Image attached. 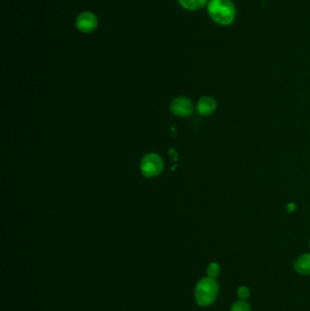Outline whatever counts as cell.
Listing matches in <instances>:
<instances>
[{
    "instance_id": "obj_1",
    "label": "cell",
    "mask_w": 310,
    "mask_h": 311,
    "mask_svg": "<svg viewBox=\"0 0 310 311\" xmlns=\"http://www.w3.org/2000/svg\"><path fill=\"white\" fill-rule=\"evenodd\" d=\"M208 11L213 21L221 26L232 24L236 18V7L231 0H210Z\"/></svg>"
},
{
    "instance_id": "obj_2",
    "label": "cell",
    "mask_w": 310,
    "mask_h": 311,
    "mask_svg": "<svg viewBox=\"0 0 310 311\" xmlns=\"http://www.w3.org/2000/svg\"><path fill=\"white\" fill-rule=\"evenodd\" d=\"M219 294V284L215 279L209 277L204 278L196 287L195 298L199 306L207 307L211 305L216 301Z\"/></svg>"
},
{
    "instance_id": "obj_3",
    "label": "cell",
    "mask_w": 310,
    "mask_h": 311,
    "mask_svg": "<svg viewBox=\"0 0 310 311\" xmlns=\"http://www.w3.org/2000/svg\"><path fill=\"white\" fill-rule=\"evenodd\" d=\"M140 167L146 178H154L162 172L164 163L162 158L158 154H148L143 158Z\"/></svg>"
},
{
    "instance_id": "obj_4",
    "label": "cell",
    "mask_w": 310,
    "mask_h": 311,
    "mask_svg": "<svg viewBox=\"0 0 310 311\" xmlns=\"http://www.w3.org/2000/svg\"><path fill=\"white\" fill-rule=\"evenodd\" d=\"M98 26V19L97 15L90 11H84L77 15L76 19V26L78 30L89 34L97 29Z\"/></svg>"
},
{
    "instance_id": "obj_5",
    "label": "cell",
    "mask_w": 310,
    "mask_h": 311,
    "mask_svg": "<svg viewBox=\"0 0 310 311\" xmlns=\"http://www.w3.org/2000/svg\"><path fill=\"white\" fill-rule=\"evenodd\" d=\"M170 109L173 114L178 117H188L193 112V105L187 97H180L174 99Z\"/></svg>"
},
{
    "instance_id": "obj_6",
    "label": "cell",
    "mask_w": 310,
    "mask_h": 311,
    "mask_svg": "<svg viewBox=\"0 0 310 311\" xmlns=\"http://www.w3.org/2000/svg\"><path fill=\"white\" fill-rule=\"evenodd\" d=\"M197 108L200 115L202 116H209L213 114L217 108V102L211 97H201L198 102Z\"/></svg>"
},
{
    "instance_id": "obj_7",
    "label": "cell",
    "mask_w": 310,
    "mask_h": 311,
    "mask_svg": "<svg viewBox=\"0 0 310 311\" xmlns=\"http://www.w3.org/2000/svg\"><path fill=\"white\" fill-rule=\"evenodd\" d=\"M294 269L300 275H310V253L299 257L294 263Z\"/></svg>"
},
{
    "instance_id": "obj_8",
    "label": "cell",
    "mask_w": 310,
    "mask_h": 311,
    "mask_svg": "<svg viewBox=\"0 0 310 311\" xmlns=\"http://www.w3.org/2000/svg\"><path fill=\"white\" fill-rule=\"evenodd\" d=\"M180 5L188 10H198L208 3V0H178Z\"/></svg>"
},
{
    "instance_id": "obj_9",
    "label": "cell",
    "mask_w": 310,
    "mask_h": 311,
    "mask_svg": "<svg viewBox=\"0 0 310 311\" xmlns=\"http://www.w3.org/2000/svg\"><path fill=\"white\" fill-rule=\"evenodd\" d=\"M219 273H220V267H219V264L215 263V262L210 263L208 269H207L208 277L211 278V279H216L219 277Z\"/></svg>"
},
{
    "instance_id": "obj_10",
    "label": "cell",
    "mask_w": 310,
    "mask_h": 311,
    "mask_svg": "<svg viewBox=\"0 0 310 311\" xmlns=\"http://www.w3.org/2000/svg\"><path fill=\"white\" fill-rule=\"evenodd\" d=\"M230 311H250V307L246 301H238L231 307Z\"/></svg>"
},
{
    "instance_id": "obj_11",
    "label": "cell",
    "mask_w": 310,
    "mask_h": 311,
    "mask_svg": "<svg viewBox=\"0 0 310 311\" xmlns=\"http://www.w3.org/2000/svg\"><path fill=\"white\" fill-rule=\"evenodd\" d=\"M238 296L241 301H247L250 296V291L248 287H240L238 290Z\"/></svg>"
},
{
    "instance_id": "obj_12",
    "label": "cell",
    "mask_w": 310,
    "mask_h": 311,
    "mask_svg": "<svg viewBox=\"0 0 310 311\" xmlns=\"http://www.w3.org/2000/svg\"><path fill=\"white\" fill-rule=\"evenodd\" d=\"M296 209H297V205H296L295 203H290V204L287 206V211L290 212V213L294 212Z\"/></svg>"
},
{
    "instance_id": "obj_13",
    "label": "cell",
    "mask_w": 310,
    "mask_h": 311,
    "mask_svg": "<svg viewBox=\"0 0 310 311\" xmlns=\"http://www.w3.org/2000/svg\"><path fill=\"white\" fill-rule=\"evenodd\" d=\"M169 155H170V158L173 159V161H177V159H178V154H177L176 150H175L174 148L169 150Z\"/></svg>"
},
{
    "instance_id": "obj_14",
    "label": "cell",
    "mask_w": 310,
    "mask_h": 311,
    "mask_svg": "<svg viewBox=\"0 0 310 311\" xmlns=\"http://www.w3.org/2000/svg\"></svg>"
}]
</instances>
